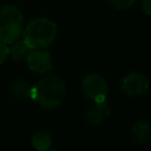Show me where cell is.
Instances as JSON below:
<instances>
[{
    "label": "cell",
    "mask_w": 151,
    "mask_h": 151,
    "mask_svg": "<svg viewBox=\"0 0 151 151\" xmlns=\"http://www.w3.org/2000/svg\"><path fill=\"white\" fill-rule=\"evenodd\" d=\"M57 25L47 18H37L29 21L24 31V40L33 48H46L57 38Z\"/></svg>",
    "instance_id": "obj_2"
},
{
    "label": "cell",
    "mask_w": 151,
    "mask_h": 151,
    "mask_svg": "<svg viewBox=\"0 0 151 151\" xmlns=\"http://www.w3.org/2000/svg\"><path fill=\"white\" fill-rule=\"evenodd\" d=\"M107 1L118 9H127L136 2V0H107Z\"/></svg>",
    "instance_id": "obj_12"
},
{
    "label": "cell",
    "mask_w": 151,
    "mask_h": 151,
    "mask_svg": "<svg viewBox=\"0 0 151 151\" xmlns=\"http://www.w3.org/2000/svg\"><path fill=\"white\" fill-rule=\"evenodd\" d=\"M28 68L38 74L47 73L53 65L51 54L45 48H33L26 58Z\"/></svg>",
    "instance_id": "obj_6"
},
{
    "label": "cell",
    "mask_w": 151,
    "mask_h": 151,
    "mask_svg": "<svg viewBox=\"0 0 151 151\" xmlns=\"http://www.w3.org/2000/svg\"><path fill=\"white\" fill-rule=\"evenodd\" d=\"M142 8L149 15L151 13V0H142Z\"/></svg>",
    "instance_id": "obj_14"
},
{
    "label": "cell",
    "mask_w": 151,
    "mask_h": 151,
    "mask_svg": "<svg viewBox=\"0 0 151 151\" xmlns=\"http://www.w3.org/2000/svg\"><path fill=\"white\" fill-rule=\"evenodd\" d=\"M32 144L39 151H47L52 149V138L48 132L38 131L32 137Z\"/></svg>",
    "instance_id": "obj_11"
},
{
    "label": "cell",
    "mask_w": 151,
    "mask_h": 151,
    "mask_svg": "<svg viewBox=\"0 0 151 151\" xmlns=\"http://www.w3.org/2000/svg\"><path fill=\"white\" fill-rule=\"evenodd\" d=\"M66 86L64 80L55 74L46 76L31 87L29 98L37 101L41 107L53 110L64 100Z\"/></svg>",
    "instance_id": "obj_1"
},
{
    "label": "cell",
    "mask_w": 151,
    "mask_h": 151,
    "mask_svg": "<svg viewBox=\"0 0 151 151\" xmlns=\"http://www.w3.org/2000/svg\"><path fill=\"white\" fill-rule=\"evenodd\" d=\"M12 44H13L12 47L8 48L9 57L13 60H17V61H24V60H26L27 55L32 51V48L27 45V42L24 39L22 40H19L18 39V40H15Z\"/></svg>",
    "instance_id": "obj_8"
},
{
    "label": "cell",
    "mask_w": 151,
    "mask_h": 151,
    "mask_svg": "<svg viewBox=\"0 0 151 151\" xmlns=\"http://www.w3.org/2000/svg\"><path fill=\"white\" fill-rule=\"evenodd\" d=\"M132 136L137 143H145L150 137V126L146 120H137L132 125Z\"/></svg>",
    "instance_id": "obj_10"
},
{
    "label": "cell",
    "mask_w": 151,
    "mask_h": 151,
    "mask_svg": "<svg viewBox=\"0 0 151 151\" xmlns=\"http://www.w3.org/2000/svg\"><path fill=\"white\" fill-rule=\"evenodd\" d=\"M81 90L85 97L97 103V101L106 100V96L109 92V85L101 76L92 73V74L86 76L81 80Z\"/></svg>",
    "instance_id": "obj_4"
},
{
    "label": "cell",
    "mask_w": 151,
    "mask_h": 151,
    "mask_svg": "<svg viewBox=\"0 0 151 151\" xmlns=\"http://www.w3.org/2000/svg\"><path fill=\"white\" fill-rule=\"evenodd\" d=\"M149 88L147 78L140 72H130L122 80V90L130 97L144 94Z\"/></svg>",
    "instance_id": "obj_5"
},
{
    "label": "cell",
    "mask_w": 151,
    "mask_h": 151,
    "mask_svg": "<svg viewBox=\"0 0 151 151\" xmlns=\"http://www.w3.org/2000/svg\"><path fill=\"white\" fill-rule=\"evenodd\" d=\"M8 57H9L8 47L6 46V44H4V42L0 41V64L5 63V61L7 60Z\"/></svg>",
    "instance_id": "obj_13"
},
{
    "label": "cell",
    "mask_w": 151,
    "mask_h": 151,
    "mask_svg": "<svg viewBox=\"0 0 151 151\" xmlns=\"http://www.w3.org/2000/svg\"><path fill=\"white\" fill-rule=\"evenodd\" d=\"M29 92H31V86L28 81L24 79L14 80L9 86V93L12 94L13 98L19 99V100L29 98Z\"/></svg>",
    "instance_id": "obj_9"
},
{
    "label": "cell",
    "mask_w": 151,
    "mask_h": 151,
    "mask_svg": "<svg viewBox=\"0 0 151 151\" xmlns=\"http://www.w3.org/2000/svg\"><path fill=\"white\" fill-rule=\"evenodd\" d=\"M110 116V107L106 100L94 103V106L86 110L84 113L85 120L91 125H98L103 123Z\"/></svg>",
    "instance_id": "obj_7"
},
{
    "label": "cell",
    "mask_w": 151,
    "mask_h": 151,
    "mask_svg": "<svg viewBox=\"0 0 151 151\" xmlns=\"http://www.w3.org/2000/svg\"><path fill=\"white\" fill-rule=\"evenodd\" d=\"M24 28V18L20 9L14 5L0 8V41L12 44L19 39Z\"/></svg>",
    "instance_id": "obj_3"
}]
</instances>
